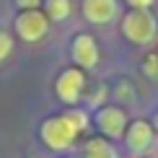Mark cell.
<instances>
[{"label":"cell","instance_id":"cell-1","mask_svg":"<svg viewBox=\"0 0 158 158\" xmlns=\"http://www.w3.org/2000/svg\"><path fill=\"white\" fill-rule=\"evenodd\" d=\"M88 124H91L88 111L73 106L70 111H65V114L47 117L42 122V127H39V137H42L44 148H49V150H68V148L75 145L78 135Z\"/></svg>","mask_w":158,"mask_h":158},{"label":"cell","instance_id":"cell-2","mask_svg":"<svg viewBox=\"0 0 158 158\" xmlns=\"http://www.w3.org/2000/svg\"><path fill=\"white\" fill-rule=\"evenodd\" d=\"M122 36L132 44L145 47L158 36V21L150 10H130L122 16Z\"/></svg>","mask_w":158,"mask_h":158},{"label":"cell","instance_id":"cell-3","mask_svg":"<svg viewBox=\"0 0 158 158\" xmlns=\"http://www.w3.org/2000/svg\"><path fill=\"white\" fill-rule=\"evenodd\" d=\"M13 29H16L18 39L34 44V42H42V39L47 36V31H49V18H47V13H44V10H36V8L21 10V13L16 16Z\"/></svg>","mask_w":158,"mask_h":158},{"label":"cell","instance_id":"cell-4","mask_svg":"<svg viewBox=\"0 0 158 158\" xmlns=\"http://www.w3.org/2000/svg\"><path fill=\"white\" fill-rule=\"evenodd\" d=\"M83 88H85V73L81 68H68L62 70L60 78L55 83V91H57V98L68 106H75L78 101L83 98Z\"/></svg>","mask_w":158,"mask_h":158},{"label":"cell","instance_id":"cell-5","mask_svg":"<svg viewBox=\"0 0 158 158\" xmlns=\"http://www.w3.org/2000/svg\"><path fill=\"white\" fill-rule=\"evenodd\" d=\"M96 127H98V132H101L104 137H109V140H119V137H124V132H127L130 122H127L124 109L106 104V106H101L96 111Z\"/></svg>","mask_w":158,"mask_h":158},{"label":"cell","instance_id":"cell-6","mask_svg":"<svg viewBox=\"0 0 158 158\" xmlns=\"http://www.w3.org/2000/svg\"><path fill=\"white\" fill-rule=\"evenodd\" d=\"M153 137H156V127L148 119H135L130 122L127 132H124V145L132 156H140L153 145Z\"/></svg>","mask_w":158,"mask_h":158},{"label":"cell","instance_id":"cell-7","mask_svg":"<svg viewBox=\"0 0 158 158\" xmlns=\"http://www.w3.org/2000/svg\"><path fill=\"white\" fill-rule=\"evenodd\" d=\"M83 18L94 26H106L119 16V3L117 0H83L81 5Z\"/></svg>","mask_w":158,"mask_h":158},{"label":"cell","instance_id":"cell-8","mask_svg":"<svg viewBox=\"0 0 158 158\" xmlns=\"http://www.w3.org/2000/svg\"><path fill=\"white\" fill-rule=\"evenodd\" d=\"M73 60L81 70H91L98 65V44L91 34H78L73 39Z\"/></svg>","mask_w":158,"mask_h":158},{"label":"cell","instance_id":"cell-9","mask_svg":"<svg viewBox=\"0 0 158 158\" xmlns=\"http://www.w3.org/2000/svg\"><path fill=\"white\" fill-rule=\"evenodd\" d=\"M83 158H119L109 137H91L83 148Z\"/></svg>","mask_w":158,"mask_h":158},{"label":"cell","instance_id":"cell-10","mask_svg":"<svg viewBox=\"0 0 158 158\" xmlns=\"http://www.w3.org/2000/svg\"><path fill=\"white\" fill-rule=\"evenodd\" d=\"M44 13L49 21L62 23L65 18H70V0H44Z\"/></svg>","mask_w":158,"mask_h":158},{"label":"cell","instance_id":"cell-11","mask_svg":"<svg viewBox=\"0 0 158 158\" xmlns=\"http://www.w3.org/2000/svg\"><path fill=\"white\" fill-rule=\"evenodd\" d=\"M10 52H13V36L8 34V31H3V29H0V62H3V60H8V57H10Z\"/></svg>","mask_w":158,"mask_h":158},{"label":"cell","instance_id":"cell-12","mask_svg":"<svg viewBox=\"0 0 158 158\" xmlns=\"http://www.w3.org/2000/svg\"><path fill=\"white\" fill-rule=\"evenodd\" d=\"M44 0H16V5L18 8H23V10H31V8H39Z\"/></svg>","mask_w":158,"mask_h":158},{"label":"cell","instance_id":"cell-13","mask_svg":"<svg viewBox=\"0 0 158 158\" xmlns=\"http://www.w3.org/2000/svg\"><path fill=\"white\" fill-rule=\"evenodd\" d=\"M127 3H130V5H132V8H135V10H148V8H150V5H153V3H156V0H127Z\"/></svg>","mask_w":158,"mask_h":158},{"label":"cell","instance_id":"cell-14","mask_svg":"<svg viewBox=\"0 0 158 158\" xmlns=\"http://www.w3.org/2000/svg\"><path fill=\"white\" fill-rule=\"evenodd\" d=\"M153 127H156V132H158V114L153 117Z\"/></svg>","mask_w":158,"mask_h":158}]
</instances>
